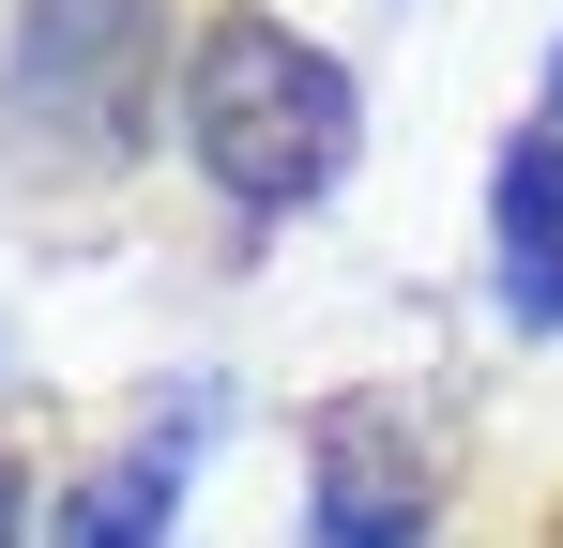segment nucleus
Returning a JSON list of instances; mask_svg holds the SVG:
<instances>
[{"instance_id": "nucleus-1", "label": "nucleus", "mask_w": 563, "mask_h": 548, "mask_svg": "<svg viewBox=\"0 0 563 548\" xmlns=\"http://www.w3.org/2000/svg\"><path fill=\"white\" fill-rule=\"evenodd\" d=\"M184 138L244 213H305L351 168V77L305 31H275V15H213L184 46Z\"/></svg>"}, {"instance_id": "nucleus-2", "label": "nucleus", "mask_w": 563, "mask_h": 548, "mask_svg": "<svg viewBox=\"0 0 563 548\" xmlns=\"http://www.w3.org/2000/svg\"><path fill=\"white\" fill-rule=\"evenodd\" d=\"M320 503H305V548H427V503H442V442H427V412H396V396H335L320 412Z\"/></svg>"}, {"instance_id": "nucleus-3", "label": "nucleus", "mask_w": 563, "mask_h": 548, "mask_svg": "<svg viewBox=\"0 0 563 548\" xmlns=\"http://www.w3.org/2000/svg\"><path fill=\"white\" fill-rule=\"evenodd\" d=\"M137 77H153V0H31L15 15V107H46L77 138H122Z\"/></svg>"}, {"instance_id": "nucleus-4", "label": "nucleus", "mask_w": 563, "mask_h": 548, "mask_svg": "<svg viewBox=\"0 0 563 548\" xmlns=\"http://www.w3.org/2000/svg\"><path fill=\"white\" fill-rule=\"evenodd\" d=\"M487 260H503V305L563 336V138H518L503 183H487Z\"/></svg>"}, {"instance_id": "nucleus-5", "label": "nucleus", "mask_w": 563, "mask_h": 548, "mask_svg": "<svg viewBox=\"0 0 563 548\" xmlns=\"http://www.w3.org/2000/svg\"><path fill=\"white\" fill-rule=\"evenodd\" d=\"M168 503H184V442H137L62 487V534L46 548H168Z\"/></svg>"}, {"instance_id": "nucleus-6", "label": "nucleus", "mask_w": 563, "mask_h": 548, "mask_svg": "<svg viewBox=\"0 0 563 548\" xmlns=\"http://www.w3.org/2000/svg\"><path fill=\"white\" fill-rule=\"evenodd\" d=\"M15 534H31V487H15V472H0V548H15Z\"/></svg>"}, {"instance_id": "nucleus-7", "label": "nucleus", "mask_w": 563, "mask_h": 548, "mask_svg": "<svg viewBox=\"0 0 563 548\" xmlns=\"http://www.w3.org/2000/svg\"><path fill=\"white\" fill-rule=\"evenodd\" d=\"M549 122H563V62H549Z\"/></svg>"}]
</instances>
